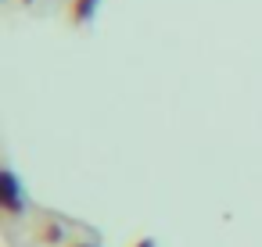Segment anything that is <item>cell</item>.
Instances as JSON below:
<instances>
[{
	"label": "cell",
	"mask_w": 262,
	"mask_h": 247,
	"mask_svg": "<svg viewBox=\"0 0 262 247\" xmlns=\"http://www.w3.org/2000/svg\"><path fill=\"white\" fill-rule=\"evenodd\" d=\"M97 8H101V0H72L69 4V22L72 26H86L97 15Z\"/></svg>",
	"instance_id": "7a4b0ae2"
},
{
	"label": "cell",
	"mask_w": 262,
	"mask_h": 247,
	"mask_svg": "<svg viewBox=\"0 0 262 247\" xmlns=\"http://www.w3.org/2000/svg\"><path fill=\"white\" fill-rule=\"evenodd\" d=\"M65 247H97V243H86V240H76V243H65Z\"/></svg>",
	"instance_id": "277c9868"
},
{
	"label": "cell",
	"mask_w": 262,
	"mask_h": 247,
	"mask_svg": "<svg viewBox=\"0 0 262 247\" xmlns=\"http://www.w3.org/2000/svg\"><path fill=\"white\" fill-rule=\"evenodd\" d=\"M0 208H4V215H11V218L26 211V190H22V183H18V176L11 168L0 172Z\"/></svg>",
	"instance_id": "6da1fadb"
},
{
	"label": "cell",
	"mask_w": 262,
	"mask_h": 247,
	"mask_svg": "<svg viewBox=\"0 0 262 247\" xmlns=\"http://www.w3.org/2000/svg\"><path fill=\"white\" fill-rule=\"evenodd\" d=\"M36 240H40V243H51V247H58V243L65 240V229H61V222H58V218H51V222H40V226H36Z\"/></svg>",
	"instance_id": "3957f363"
},
{
	"label": "cell",
	"mask_w": 262,
	"mask_h": 247,
	"mask_svg": "<svg viewBox=\"0 0 262 247\" xmlns=\"http://www.w3.org/2000/svg\"><path fill=\"white\" fill-rule=\"evenodd\" d=\"M133 247H155V240H137Z\"/></svg>",
	"instance_id": "5b68a950"
}]
</instances>
